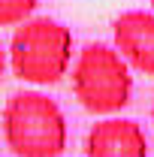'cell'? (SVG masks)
Segmentation results:
<instances>
[{
	"label": "cell",
	"instance_id": "cell-6",
	"mask_svg": "<svg viewBox=\"0 0 154 157\" xmlns=\"http://www.w3.org/2000/svg\"><path fill=\"white\" fill-rule=\"evenodd\" d=\"M39 0H0V27H15L33 15Z\"/></svg>",
	"mask_w": 154,
	"mask_h": 157
},
{
	"label": "cell",
	"instance_id": "cell-8",
	"mask_svg": "<svg viewBox=\"0 0 154 157\" xmlns=\"http://www.w3.org/2000/svg\"><path fill=\"white\" fill-rule=\"evenodd\" d=\"M148 3H151V9H154V0H148Z\"/></svg>",
	"mask_w": 154,
	"mask_h": 157
},
{
	"label": "cell",
	"instance_id": "cell-7",
	"mask_svg": "<svg viewBox=\"0 0 154 157\" xmlns=\"http://www.w3.org/2000/svg\"><path fill=\"white\" fill-rule=\"evenodd\" d=\"M3 70H6V48H3V39H0V78H3Z\"/></svg>",
	"mask_w": 154,
	"mask_h": 157
},
{
	"label": "cell",
	"instance_id": "cell-5",
	"mask_svg": "<svg viewBox=\"0 0 154 157\" xmlns=\"http://www.w3.org/2000/svg\"><path fill=\"white\" fill-rule=\"evenodd\" d=\"M85 157H148V142L136 121L106 118L88 130Z\"/></svg>",
	"mask_w": 154,
	"mask_h": 157
},
{
	"label": "cell",
	"instance_id": "cell-3",
	"mask_svg": "<svg viewBox=\"0 0 154 157\" xmlns=\"http://www.w3.org/2000/svg\"><path fill=\"white\" fill-rule=\"evenodd\" d=\"M73 94L91 115H115L133 94V76L115 45L88 42L73 63Z\"/></svg>",
	"mask_w": 154,
	"mask_h": 157
},
{
	"label": "cell",
	"instance_id": "cell-2",
	"mask_svg": "<svg viewBox=\"0 0 154 157\" xmlns=\"http://www.w3.org/2000/svg\"><path fill=\"white\" fill-rule=\"evenodd\" d=\"M73 63V30L55 18H27L15 24L9 42L12 76L27 85H55Z\"/></svg>",
	"mask_w": 154,
	"mask_h": 157
},
{
	"label": "cell",
	"instance_id": "cell-1",
	"mask_svg": "<svg viewBox=\"0 0 154 157\" xmlns=\"http://www.w3.org/2000/svg\"><path fill=\"white\" fill-rule=\"evenodd\" d=\"M3 139L15 157H60L67 148V118L42 91H18L3 106Z\"/></svg>",
	"mask_w": 154,
	"mask_h": 157
},
{
	"label": "cell",
	"instance_id": "cell-9",
	"mask_svg": "<svg viewBox=\"0 0 154 157\" xmlns=\"http://www.w3.org/2000/svg\"><path fill=\"white\" fill-rule=\"evenodd\" d=\"M151 121H154V109H151Z\"/></svg>",
	"mask_w": 154,
	"mask_h": 157
},
{
	"label": "cell",
	"instance_id": "cell-4",
	"mask_svg": "<svg viewBox=\"0 0 154 157\" xmlns=\"http://www.w3.org/2000/svg\"><path fill=\"white\" fill-rule=\"evenodd\" d=\"M112 39L115 52L127 60V67L154 76V12L145 9H127L112 21Z\"/></svg>",
	"mask_w": 154,
	"mask_h": 157
}]
</instances>
